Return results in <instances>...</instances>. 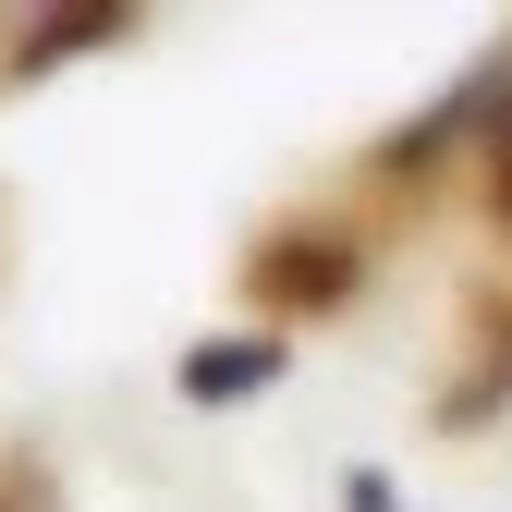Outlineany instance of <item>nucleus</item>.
<instances>
[{
    "label": "nucleus",
    "instance_id": "nucleus-1",
    "mask_svg": "<svg viewBox=\"0 0 512 512\" xmlns=\"http://www.w3.org/2000/svg\"><path fill=\"white\" fill-rule=\"evenodd\" d=\"M269 378H281V342H208V354H183V403H244Z\"/></svg>",
    "mask_w": 512,
    "mask_h": 512
},
{
    "label": "nucleus",
    "instance_id": "nucleus-2",
    "mask_svg": "<svg viewBox=\"0 0 512 512\" xmlns=\"http://www.w3.org/2000/svg\"><path fill=\"white\" fill-rule=\"evenodd\" d=\"M354 512H391V500H378V488H366V500H354Z\"/></svg>",
    "mask_w": 512,
    "mask_h": 512
}]
</instances>
